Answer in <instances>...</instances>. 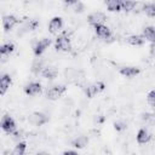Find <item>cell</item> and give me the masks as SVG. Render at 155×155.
<instances>
[{
	"mask_svg": "<svg viewBox=\"0 0 155 155\" xmlns=\"http://www.w3.org/2000/svg\"><path fill=\"white\" fill-rule=\"evenodd\" d=\"M50 120V117L41 113V111H34L31 113L29 116H28V122L31 125V126H35V127H40V126H44L45 124H47Z\"/></svg>",
	"mask_w": 155,
	"mask_h": 155,
	"instance_id": "1",
	"label": "cell"
},
{
	"mask_svg": "<svg viewBox=\"0 0 155 155\" xmlns=\"http://www.w3.org/2000/svg\"><path fill=\"white\" fill-rule=\"evenodd\" d=\"M54 47L57 51H62V52H68L71 48V44H70V39L65 35H59L57 36L56 41H54Z\"/></svg>",
	"mask_w": 155,
	"mask_h": 155,
	"instance_id": "2",
	"label": "cell"
},
{
	"mask_svg": "<svg viewBox=\"0 0 155 155\" xmlns=\"http://www.w3.org/2000/svg\"><path fill=\"white\" fill-rule=\"evenodd\" d=\"M0 126H1L2 131L8 133V134L10 133H15V131H16V122H15V120L10 115H4L2 116Z\"/></svg>",
	"mask_w": 155,
	"mask_h": 155,
	"instance_id": "3",
	"label": "cell"
},
{
	"mask_svg": "<svg viewBox=\"0 0 155 155\" xmlns=\"http://www.w3.org/2000/svg\"><path fill=\"white\" fill-rule=\"evenodd\" d=\"M50 45H51V40H50L48 38H42V39H40V40L34 45V47H33L34 54H35L36 57H40V56L46 51V48L50 47Z\"/></svg>",
	"mask_w": 155,
	"mask_h": 155,
	"instance_id": "4",
	"label": "cell"
},
{
	"mask_svg": "<svg viewBox=\"0 0 155 155\" xmlns=\"http://www.w3.org/2000/svg\"><path fill=\"white\" fill-rule=\"evenodd\" d=\"M65 91H67V86H64V85H56V86H52L51 88L47 90L46 97L48 99H51V101H54V99H58Z\"/></svg>",
	"mask_w": 155,
	"mask_h": 155,
	"instance_id": "5",
	"label": "cell"
},
{
	"mask_svg": "<svg viewBox=\"0 0 155 155\" xmlns=\"http://www.w3.org/2000/svg\"><path fill=\"white\" fill-rule=\"evenodd\" d=\"M105 88V84L103 81H97L92 85H90L87 88H86V96L88 98H92L94 97L96 94H98L99 92H102L103 90Z\"/></svg>",
	"mask_w": 155,
	"mask_h": 155,
	"instance_id": "6",
	"label": "cell"
},
{
	"mask_svg": "<svg viewBox=\"0 0 155 155\" xmlns=\"http://www.w3.org/2000/svg\"><path fill=\"white\" fill-rule=\"evenodd\" d=\"M87 21H88V23L91 24V25H97V24H102V23H104L105 21H107V17H105V15L103 13V12H99V11H97V12H93V13H91L88 17H87Z\"/></svg>",
	"mask_w": 155,
	"mask_h": 155,
	"instance_id": "7",
	"label": "cell"
},
{
	"mask_svg": "<svg viewBox=\"0 0 155 155\" xmlns=\"http://www.w3.org/2000/svg\"><path fill=\"white\" fill-rule=\"evenodd\" d=\"M63 28V19L58 16L51 18L50 23H48V31L51 34H57L61 29Z\"/></svg>",
	"mask_w": 155,
	"mask_h": 155,
	"instance_id": "8",
	"label": "cell"
},
{
	"mask_svg": "<svg viewBox=\"0 0 155 155\" xmlns=\"http://www.w3.org/2000/svg\"><path fill=\"white\" fill-rule=\"evenodd\" d=\"M94 33L97 34V36L98 38H101V39H103V40H107L108 38H110L111 36V31H110V29L105 25V24H97V25H94Z\"/></svg>",
	"mask_w": 155,
	"mask_h": 155,
	"instance_id": "9",
	"label": "cell"
},
{
	"mask_svg": "<svg viewBox=\"0 0 155 155\" xmlns=\"http://www.w3.org/2000/svg\"><path fill=\"white\" fill-rule=\"evenodd\" d=\"M119 73H120L122 76L131 79V78L137 76V75L140 73V69H139L138 67H131V65H128V67H121V68L119 69Z\"/></svg>",
	"mask_w": 155,
	"mask_h": 155,
	"instance_id": "10",
	"label": "cell"
},
{
	"mask_svg": "<svg viewBox=\"0 0 155 155\" xmlns=\"http://www.w3.org/2000/svg\"><path fill=\"white\" fill-rule=\"evenodd\" d=\"M19 22V19H17L15 16L12 15H7L2 17V28L5 31H10L17 23Z\"/></svg>",
	"mask_w": 155,
	"mask_h": 155,
	"instance_id": "11",
	"label": "cell"
},
{
	"mask_svg": "<svg viewBox=\"0 0 155 155\" xmlns=\"http://www.w3.org/2000/svg\"><path fill=\"white\" fill-rule=\"evenodd\" d=\"M41 85L39 82H29L28 85H25L24 87V93L28 94V96H35V94H39L41 92Z\"/></svg>",
	"mask_w": 155,
	"mask_h": 155,
	"instance_id": "12",
	"label": "cell"
},
{
	"mask_svg": "<svg viewBox=\"0 0 155 155\" xmlns=\"http://www.w3.org/2000/svg\"><path fill=\"white\" fill-rule=\"evenodd\" d=\"M150 138H151V134L147 128H139L138 130L137 136H136L138 144H147L150 140Z\"/></svg>",
	"mask_w": 155,
	"mask_h": 155,
	"instance_id": "13",
	"label": "cell"
},
{
	"mask_svg": "<svg viewBox=\"0 0 155 155\" xmlns=\"http://www.w3.org/2000/svg\"><path fill=\"white\" fill-rule=\"evenodd\" d=\"M11 84H12V78L8 74L1 75V78H0V93L5 94L6 91L8 90V87L11 86Z\"/></svg>",
	"mask_w": 155,
	"mask_h": 155,
	"instance_id": "14",
	"label": "cell"
},
{
	"mask_svg": "<svg viewBox=\"0 0 155 155\" xmlns=\"http://www.w3.org/2000/svg\"><path fill=\"white\" fill-rule=\"evenodd\" d=\"M41 75L45 78V79H48V80H53L57 78L58 75V70L54 68V67H46L42 69L41 71Z\"/></svg>",
	"mask_w": 155,
	"mask_h": 155,
	"instance_id": "15",
	"label": "cell"
},
{
	"mask_svg": "<svg viewBox=\"0 0 155 155\" xmlns=\"http://www.w3.org/2000/svg\"><path fill=\"white\" fill-rule=\"evenodd\" d=\"M73 147H75L76 149H84L87 144H88V137L87 136H78L73 142H71Z\"/></svg>",
	"mask_w": 155,
	"mask_h": 155,
	"instance_id": "16",
	"label": "cell"
},
{
	"mask_svg": "<svg viewBox=\"0 0 155 155\" xmlns=\"http://www.w3.org/2000/svg\"><path fill=\"white\" fill-rule=\"evenodd\" d=\"M127 42L132 46H142L145 42V38L143 35H131L127 38Z\"/></svg>",
	"mask_w": 155,
	"mask_h": 155,
	"instance_id": "17",
	"label": "cell"
},
{
	"mask_svg": "<svg viewBox=\"0 0 155 155\" xmlns=\"http://www.w3.org/2000/svg\"><path fill=\"white\" fill-rule=\"evenodd\" d=\"M143 36H144L148 41L155 44V27H151V25L145 27L144 30H143Z\"/></svg>",
	"mask_w": 155,
	"mask_h": 155,
	"instance_id": "18",
	"label": "cell"
},
{
	"mask_svg": "<svg viewBox=\"0 0 155 155\" xmlns=\"http://www.w3.org/2000/svg\"><path fill=\"white\" fill-rule=\"evenodd\" d=\"M121 2L122 0H105L107 7L111 12H117L121 10Z\"/></svg>",
	"mask_w": 155,
	"mask_h": 155,
	"instance_id": "19",
	"label": "cell"
},
{
	"mask_svg": "<svg viewBox=\"0 0 155 155\" xmlns=\"http://www.w3.org/2000/svg\"><path fill=\"white\" fill-rule=\"evenodd\" d=\"M15 50V45L12 42H6L4 45H1L0 47V54L4 57V56H8L10 53H12Z\"/></svg>",
	"mask_w": 155,
	"mask_h": 155,
	"instance_id": "20",
	"label": "cell"
},
{
	"mask_svg": "<svg viewBox=\"0 0 155 155\" xmlns=\"http://www.w3.org/2000/svg\"><path fill=\"white\" fill-rule=\"evenodd\" d=\"M42 68H44V62H42V59L36 58V59L31 63L30 70H31V73H34V74H39L40 71H42Z\"/></svg>",
	"mask_w": 155,
	"mask_h": 155,
	"instance_id": "21",
	"label": "cell"
},
{
	"mask_svg": "<svg viewBox=\"0 0 155 155\" xmlns=\"http://www.w3.org/2000/svg\"><path fill=\"white\" fill-rule=\"evenodd\" d=\"M27 150V144L24 142H18L15 147V149L12 150V155H23Z\"/></svg>",
	"mask_w": 155,
	"mask_h": 155,
	"instance_id": "22",
	"label": "cell"
},
{
	"mask_svg": "<svg viewBox=\"0 0 155 155\" xmlns=\"http://www.w3.org/2000/svg\"><path fill=\"white\" fill-rule=\"evenodd\" d=\"M134 5H136V0H122V2H121V8H122L125 12H130V11H133Z\"/></svg>",
	"mask_w": 155,
	"mask_h": 155,
	"instance_id": "23",
	"label": "cell"
},
{
	"mask_svg": "<svg viewBox=\"0 0 155 155\" xmlns=\"http://www.w3.org/2000/svg\"><path fill=\"white\" fill-rule=\"evenodd\" d=\"M144 12H145V15L148 17L154 18L155 17V4H145Z\"/></svg>",
	"mask_w": 155,
	"mask_h": 155,
	"instance_id": "24",
	"label": "cell"
},
{
	"mask_svg": "<svg viewBox=\"0 0 155 155\" xmlns=\"http://www.w3.org/2000/svg\"><path fill=\"white\" fill-rule=\"evenodd\" d=\"M71 10H73L75 13H82L84 10H85V5H84L80 0H78V1L71 6Z\"/></svg>",
	"mask_w": 155,
	"mask_h": 155,
	"instance_id": "25",
	"label": "cell"
},
{
	"mask_svg": "<svg viewBox=\"0 0 155 155\" xmlns=\"http://www.w3.org/2000/svg\"><path fill=\"white\" fill-rule=\"evenodd\" d=\"M147 101H148V103H149L153 108H155V90H153V91H150V92L148 93Z\"/></svg>",
	"mask_w": 155,
	"mask_h": 155,
	"instance_id": "26",
	"label": "cell"
},
{
	"mask_svg": "<svg viewBox=\"0 0 155 155\" xmlns=\"http://www.w3.org/2000/svg\"><path fill=\"white\" fill-rule=\"evenodd\" d=\"M144 7H145V4L142 2V1H136V5L133 7V12L134 13H139L142 11H144Z\"/></svg>",
	"mask_w": 155,
	"mask_h": 155,
	"instance_id": "27",
	"label": "cell"
},
{
	"mask_svg": "<svg viewBox=\"0 0 155 155\" xmlns=\"http://www.w3.org/2000/svg\"><path fill=\"white\" fill-rule=\"evenodd\" d=\"M142 120L145 121V122H154L155 124V116L153 114H149V113H143L142 114Z\"/></svg>",
	"mask_w": 155,
	"mask_h": 155,
	"instance_id": "28",
	"label": "cell"
},
{
	"mask_svg": "<svg viewBox=\"0 0 155 155\" xmlns=\"http://www.w3.org/2000/svg\"><path fill=\"white\" fill-rule=\"evenodd\" d=\"M126 127H127V125H126V122H124V121H116V122L114 124V128H115L116 131H124V130H126Z\"/></svg>",
	"mask_w": 155,
	"mask_h": 155,
	"instance_id": "29",
	"label": "cell"
},
{
	"mask_svg": "<svg viewBox=\"0 0 155 155\" xmlns=\"http://www.w3.org/2000/svg\"><path fill=\"white\" fill-rule=\"evenodd\" d=\"M62 1H63V4H64L65 6L71 7V6H73V5H74V4H75L78 0H62Z\"/></svg>",
	"mask_w": 155,
	"mask_h": 155,
	"instance_id": "30",
	"label": "cell"
},
{
	"mask_svg": "<svg viewBox=\"0 0 155 155\" xmlns=\"http://www.w3.org/2000/svg\"><path fill=\"white\" fill-rule=\"evenodd\" d=\"M63 154H64V155H68V154H76V151H75V150H65Z\"/></svg>",
	"mask_w": 155,
	"mask_h": 155,
	"instance_id": "31",
	"label": "cell"
}]
</instances>
